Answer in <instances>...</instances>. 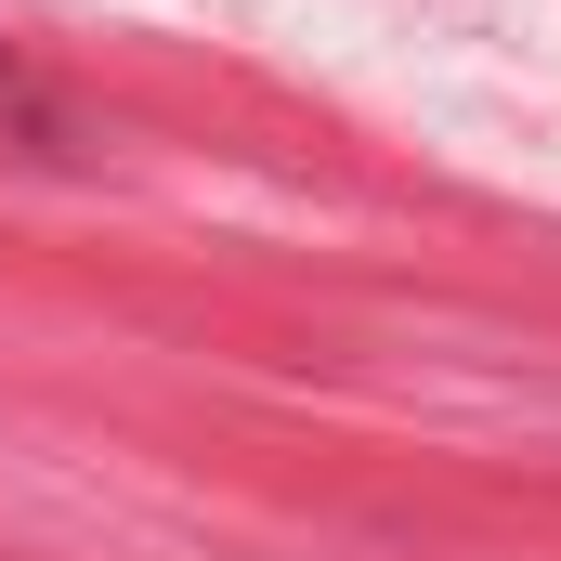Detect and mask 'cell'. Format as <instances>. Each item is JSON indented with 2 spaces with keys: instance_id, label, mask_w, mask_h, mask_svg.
I'll return each instance as SVG.
<instances>
[{
  "instance_id": "obj_1",
  "label": "cell",
  "mask_w": 561,
  "mask_h": 561,
  "mask_svg": "<svg viewBox=\"0 0 561 561\" xmlns=\"http://www.w3.org/2000/svg\"><path fill=\"white\" fill-rule=\"evenodd\" d=\"M66 157H79V118L53 105V79L0 53V170H66Z\"/></svg>"
}]
</instances>
